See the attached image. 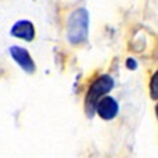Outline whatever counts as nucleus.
I'll return each instance as SVG.
<instances>
[{"label":"nucleus","mask_w":158,"mask_h":158,"mask_svg":"<svg viewBox=\"0 0 158 158\" xmlns=\"http://www.w3.org/2000/svg\"><path fill=\"white\" fill-rule=\"evenodd\" d=\"M89 33V13L86 9L75 10L68 20V37L71 44H82L88 40Z\"/></svg>","instance_id":"nucleus-1"},{"label":"nucleus","mask_w":158,"mask_h":158,"mask_svg":"<svg viewBox=\"0 0 158 158\" xmlns=\"http://www.w3.org/2000/svg\"><path fill=\"white\" fill-rule=\"evenodd\" d=\"M114 86V81H113L112 76L109 75H102L96 79L95 82L90 85L88 90V95H86V112L89 116H92L95 113V107L96 103L103 98L107 92H110Z\"/></svg>","instance_id":"nucleus-2"},{"label":"nucleus","mask_w":158,"mask_h":158,"mask_svg":"<svg viewBox=\"0 0 158 158\" xmlns=\"http://www.w3.org/2000/svg\"><path fill=\"white\" fill-rule=\"evenodd\" d=\"M95 112L98 113L103 120H112L118 113V105L113 98H110V96H103V98L96 103Z\"/></svg>","instance_id":"nucleus-3"},{"label":"nucleus","mask_w":158,"mask_h":158,"mask_svg":"<svg viewBox=\"0 0 158 158\" xmlns=\"http://www.w3.org/2000/svg\"><path fill=\"white\" fill-rule=\"evenodd\" d=\"M10 55L13 56L14 61H16L26 72L33 73L34 71H35V64H34L33 58H31V55L28 54V51H27L26 48L13 45L10 48Z\"/></svg>","instance_id":"nucleus-4"},{"label":"nucleus","mask_w":158,"mask_h":158,"mask_svg":"<svg viewBox=\"0 0 158 158\" xmlns=\"http://www.w3.org/2000/svg\"><path fill=\"white\" fill-rule=\"evenodd\" d=\"M11 35L17 37L20 40H24V41H31L34 40V35H35V30H34V26L31 21L28 20H21V21H17L16 24L11 28Z\"/></svg>","instance_id":"nucleus-5"},{"label":"nucleus","mask_w":158,"mask_h":158,"mask_svg":"<svg viewBox=\"0 0 158 158\" xmlns=\"http://www.w3.org/2000/svg\"><path fill=\"white\" fill-rule=\"evenodd\" d=\"M151 96L152 99L158 98V72H155L151 79Z\"/></svg>","instance_id":"nucleus-6"},{"label":"nucleus","mask_w":158,"mask_h":158,"mask_svg":"<svg viewBox=\"0 0 158 158\" xmlns=\"http://www.w3.org/2000/svg\"><path fill=\"white\" fill-rule=\"evenodd\" d=\"M127 66L130 69H135V68H137V62H135L133 58H128L127 59Z\"/></svg>","instance_id":"nucleus-7"}]
</instances>
